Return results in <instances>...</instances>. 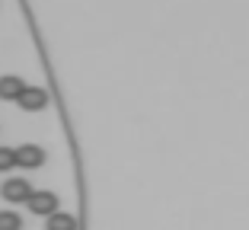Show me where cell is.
<instances>
[{
	"label": "cell",
	"instance_id": "3",
	"mask_svg": "<svg viewBox=\"0 0 249 230\" xmlns=\"http://www.w3.org/2000/svg\"><path fill=\"white\" fill-rule=\"evenodd\" d=\"M42 163H45V147L42 144H22V147L16 150V166H22V170H38Z\"/></svg>",
	"mask_w": 249,
	"mask_h": 230
},
{
	"label": "cell",
	"instance_id": "7",
	"mask_svg": "<svg viewBox=\"0 0 249 230\" xmlns=\"http://www.w3.org/2000/svg\"><path fill=\"white\" fill-rule=\"evenodd\" d=\"M0 230H22V217L16 211H0Z\"/></svg>",
	"mask_w": 249,
	"mask_h": 230
},
{
	"label": "cell",
	"instance_id": "1",
	"mask_svg": "<svg viewBox=\"0 0 249 230\" xmlns=\"http://www.w3.org/2000/svg\"><path fill=\"white\" fill-rule=\"evenodd\" d=\"M26 205H29L32 214L48 217V214H54V211H58V195L48 192V189H38V192H32L29 198H26Z\"/></svg>",
	"mask_w": 249,
	"mask_h": 230
},
{
	"label": "cell",
	"instance_id": "8",
	"mask_svg": "<svg viewBox=\"0 0 249 230\" xmlns=\"http://www.w3.org/2000/svg\"><path fill=\"white\" fill-rule=\"evenodd\" d=\"M16 166V150L13 147H0V173H10Z\"/></svg>",
	"mask_w": 249,
	"mask_h": 230
},
{
	"label": "cell",
	"instance_id": "6",
	"mask_svg": "<svg viewBox=\"0 0 249 230\" xmlns=\"http://www.w3.org/2000/svg\"><path fill=\"white\" fill-rule=\"evenodd\" d=\"M80 224H77V217L67 214V211H54V214H48V224H45V230H77Z\"/></svg>",
	"mask_w": 249,
	"mask_h": 230
},
{
	"label": "cell",
	"instance_id": "4",
	"mask_svg": "<svg viewBox=\"0 0 249 230\" xmlns=\"http://www.w3.org/2000/svg\"><path fill=\"white\" fill-rule=\"evenodd\" d=\"M16 103H19L26 112H38V109L48 106V89H45V87H26V89H22V96L16 99Z\"/></svg>",
	"mask_w": 249,
	"mask_h": 230
},
{
	"label": "cell",
	"instance_id": "5",
	"mask_svg": "<svg viewBox=\"0 0 249 230\" xmlns=\"http://www.w3.org/2000/svg\"><path fill=\"white\" fill-rule=\"evenodd\" d=\"M22 89H26L22 77H16V74L0 77V99H7V103H16V99L22 96Z\"/></svg>",
	"mask_w": 249,
	"mask_h": 230
},
{
	"label": "cell",
	"instance_id": "2",
	"mask_svg": "<svg viewBox=\"0 0 249 230\" xmlns=\"http://www.w3.org/2000/svg\"><path fill=\"white\" fill-rule=\"evenodd\" d=\"M32 192H36V189H32V182H29V179H22V176L3 179V186H0V195H3L7 201H26Z\"/></svg>",
	"mask_w": 249,
	"mask_h": 230
}]
</instances>
